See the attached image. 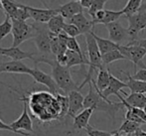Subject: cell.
Listing matches in <instances>:
<instances>
[{
	"mask_svg": "<svg viewBox=\"0 0 146 136\" xmlns=\"http://www.w3.org/2000/svg\"><path fill=\"white\" fill-rule=\"evenodd\" d=\"M39 63H45L51 66L53 79L55 80L57 86H59V88L64 94H68L71 92H74V90H80L78 84L74 82L73 78H72L70 68L59 64L56 60V57L42 58L40 56H36L34 61L35 66H37V64Z\"/></svg>",
	"mask_w": 146,
	"mask_h": 136,
	"instance_id": "obj_1",
	"label": "cell"
},
{
	"mask_svg": "<svg viewBox=\"0 0 146 136\" xmlns=\"http://www.w3.org/2000/svg\"><path fill=\"white\" fill-rule=\"evenodd\" d=\"M90 90L88 94L85 96L84 100V106L85 108H94L96 111H104L110 115L111 118L115 117V114L120 109L125 107L122 102H112L110 100H104L100 94L94 88L92 82H90L88 84Z\"/></svg>",
	"mask_w": 146,
	"mask_h": 136,
	"instance_id": "obj_2",
	"label": "cell"
},
{
	"mask_svg": "<svg viewBox=\"0 0 146 136\" xmlns=\"http://www.w3.org/2000/svg\"><path fill=\"white\" fill-rule=\"evenodd\" d=\"M86 42H87V49H88V66H90V69H88L87 75H86V79L84 81L83 84L79 86V90L84 88L86 84H90L92 80V75L96 71L100 70L102 68H104L106 66L102 63V54L100 52V49L96 44V39L94 38L92 32L86 34Z\"/></svg>",
	"mask_w": 146,
	"mask_h": 136,
	"instance_id": "obj_3",
	"label": "cell"
},
{
	"mask_svg": "<svg viewBox=\"0 0 146 136\" xmlns=\"http://www.w3.org/2000/svg\"><path fill=\"white\" fill-rule=\"evenodd\" d=\"M35 29V36L33 38L35 45L40 53L42 58H53L55 57L51 49V32L49 31L48 26L42 23H33Z\"/></svg>",
	"mask_w": 146,
	"mask_h": 136,
	"instance_id": "obj_4",
	"label": "cell"
},
{
	"mask_svg": "<svg viewBox=\"0 0 146 136\" xmlns=\"http://www.w3.org/2000/svg\"><path fill=\"white\" fill-rule=\"evenodd\" d=\"M12 20V36H13V43L11 47H19L25 41L33 39L35 36V29L32 24H28L27 22Z\"/></svg>",
	"mask_w": 146,
	"mask_h": 136,
	"instance_id": "obj_5",
	"label": "cell"
},
{
	"mask_svg": "<svg viewBox=\"0 0 146 136\" xmlns=\"http://www.w3.org/2000/svg\"><path fill=\"white\" fill-rule=\"evenodd\" d=\"M119 52L121 53L126 60H129L134 65V69L136 70V67H140L141 69H146L144 64L142 63L143 58L146 55V51L141 47L137 45H120L119 46Z\"/></svg>",
	"mask_w": 146,
	"mask_h": 136,
	"instance_id": "obj_6",
	"label": "cell"
},
{
	"mask_svg": "<svg viewBox=\"0 0 146 136\" xmlns=\"http://www.w3.org/2000/svg\"><path fill=\"white\" fill-rule=\"evenodd\" d=\"M110 40L117 45H127L131 42L127 28H124L118 21L106 24Z\"/></svg>",
	"mask_w": 146,
	"mask_h": 136,
	"instance_id": "obj_7",
	"label": "cell"
},
{
	"mask_svg": "<svg viewBox=\"0 0 146 136\" xmlns=\"http://www.w3.org/2000/svg\"><path fill=\"white\" fill-rule=\"evenodd\" d=\"M126 18L128 21L127 30L129 33V37L131 42H134L137 40L139 32L146 29V12L138 11L133 15L127 16Z\"/></svg>",
	"mask_w": 146,
	"mask_h": 136,
	"instance_id": "obj_8",
	"label": "cell"
},
{
	"mask_svg": "<svg viewBox=\"0 0 146 136\" xmlns=\"http://www.w3.org/2000/svg\"><path fill=\"white\" fill-rule=\"evenodd\" d=\"M30 76L34 79V81L36 82L47 86V88H49V90H50L53 94H56L57 96V94H61L62 90H60L59 86H57L56 82H55V80L53 79L52 76L48 75V74L41 71L37 66H35V67L32 69Z\"/></svg>",
	"mask_w": 146,
	"mask_h": 136,
	"instance_id": "obj_9",
	"label": "cell"
},
{
	"mask_svg": "<svg viewBox=\"0 0 146 136\" xmlns=\"http://www.w3.org/2000/svg\"><path fill=\"white\" fill-rule=\"evenodd\" d=\"M42 3L46 6L45 9H40V8H35L32 6H27L28 10H29L30 16L36 23H42L46 24L52 19L54 16L58 15V12L56 9L48 7V5L46 4V2H44L43 0H41Z\"/></svg>",
	"mask_w": 146,
	"mask_h": 136,
	"instance_id": "obj_10",
	"label": "cell"
},
{
	"mask_svg": "<svg viewBox=\"0 0 146 136\" xmlns=\"http://www.w3.org/2000/svg\"><path fill=\"white\" fill-rule=\"evenodd\" d=\"M24 103V108H23V112L21 113L18 119H16L15 121L10 123V126L14 129L15 131H23V132H26L27 131L28 133H33L34 130H33V122L32 119H31L29 113H28V105H27V102L26 100H23Z\"/></svg>",
	"mask_w": 146,
	"mask_h": 136,
	"instance_id": "obj_11",
	"label": "cell"
},
{
	"mask_svg": "<svg viewBox=\"0 0 146 136\" xmlns=\"http://www.w3.org/2000/svg\"><path fill=\"white\" fill-rule=\"evenodd\" d=\"M68 98H69V112L68 115L74 117L79 114L81 111L85 109L84 106V98L83 94L80 92V90H74L68 94Z\"/></svg>",
	"mask_w": 146,
	"mask_h": 136,
	"instance_id": "obj_12",
	"label": "cell"
},
{
	"mask_svg": "<svg viewBox=\"0 0 146 136\" xmlns=\"http://www.w3.org/2000/svg\"><path fill=\"white\" fill-rule=\"evenodd\" d=\"M85 8L82 6L81 2L79 1H70L65 4L60 5L58 8H56L58 14L63 16L65 19H72L74 16L78 15L80 13H84Z\"/></svg>",
	"mask_w": 146,
	"mask_h": 136,
	"instance_id": "obj_13",
	"label": "cell"
},
{
	"mask_svg": "<svg viewBox=\"0 0 146 136\" xmlns=\"http://www.w3.org/2000/svg\"><path fill=\"white\" fill-rule=\"evenodd\" d=\"M0 56L8 57L12 59V61H22L25 59H30L34 62L36 58V55L34 53L23 51L19 47H9V48L0 47Z\"/></svg>",
	"mask_w": 146,
	"mask_h": 136,
	"instance_id": "obj_14",
	"label": "cell"
},
{
	"mask_svg": "<svg viewBox=\"0 0 146 136\" xmlns=\"http://www.w3.org/2000/svg\"><path fill=\"white\" fill-rule=\"evenodd\" d=\"M32 69L22 63V61H10V62H2L0 63V74L8 73V74H25L30 75Z\"/></svg>",
	"mask_w": 146,
	"mask_h": 136,
	"instance_id": "obj_15",
	"label": "cell"
},
{
	"mask_svg": "<svg viewBox=\"0 0 146 136\" xmlns=\"http://www.w3.org/2000/svg\"><path fill=\"white\" fill-rule=\"evenodd\" d=\"M69 23L75 25L80 30L81 34L84 35L90 33L94 28V24L92 20H88L84 13H80L78 15L74 16L72 19L69 20Z\"/></svg>",
	"mask_w": 146,
	"mask_h": 136,
	"instance_id": "obj_16",
	"label": "cell"
},
{
	"mask_svg": "<svg viewBox=\"0 0 146 136\" xmlns=\"http://www.w3.org/2000/svg\"><path fill=\"white\" fill-rule=\"evenodd\" d=\"M124 88H127V84L120 80H118L117 78L114 77L113 75L110 74V84L106 88V90H104V92L100 94V96L104 98V100H108L110 96H113V94H119V92H122V90Z\"/></svg>",
	"mask_w": 146,
	"mask_h": 136,
	"instance_id": "obj_17",
	"label": "cell"
},
{
	"mask_svg": "<svg viewBox=\"0 0 146 136\" xmlns=\"http://www.w3.org/2000/svg\"><path fill=\"white\" fill-rule=\"evenodd\" d=\"M110 72L108 71V69H106V67L102 69L98 70V77H96V81H94V79L92 80V82L94 84V88L98 90L100 94H102L104 90H106V88L110 84Z\"/></svg>",
	"mask_w": 146,
	"mask_h": 136,
	"instance_id": "obj_18",
	"label": "cell"
},
{
	"mask_svg": "<svg viewBox=\"0 0 146 136\" xmlns=\"http://www.w3.org/2000/svg\"><path fill=\"white\" fill-rule=\"evenodd\" d=\"M94 111V108H85L83 111L79 113L78 115H76L74 117V124L73 127L74 129H87L90 125H88V121L92 116V112Z\"/></svg>",
	"mask_w": 146,
	"mask_h": 136,
	"instance_id": "obj_19",
	"label": "cell"
},
{
	"mask_svg": "<svg viewBox=\"0 0 146 136\" xmlns=\"http://www.w3.org/2000/svg\"><path fill=\"white\" fill-rule=\"evenodd\" d=\"M92 34L94 36V38L96 39V44L98 46V49H100V52L102 55H104L108 52H111L113 50H118L119 46L120 45H117L115 43H113L112 41H110V39H104L98 37L94 31H92Z\"/></svg>",
	"mask_w": 146,
	"mask_h": 136,
	"instance_id": "obj_20",
	"label": "cell"
},
{
	"mask_svg": "<svg viewBox=\"0 0 146 136\" xmlns=\"http://www.w3.org/2000/svg\"><path fill=\"white\" fill-rule=\"evenodd\" d=\"M121 73H123L127 77V88L131 90L132 94H146V82L138 81V80H135L132 78V76H130L126 72L120 71Z\"/></svg>",
	"mask_w": 146,
	"mask_h": 136,
	"instance_id": "obj_21",
	"label": "cell"
},
{
	"mask_svg": "<svg viewBox=\"0 0 146 136\" xmlns=\"http://www.w3.org/2000/svg\"><path fill=\"white\" fill-rule=\"evenodd\" d=\"M66 56H67V67L72 68L75 66H84L88 65V60H87L86 57L79 55L78 53L74 52V51L68 50L66 52Z\"/></svg>",
	"mask_w": 146,
	"mask_h": 136,
	"instance_id": "obj_22",
	"label": "cell"
},
{
	"mask_svg": "<svg viewBox=\"0 0 146 136\" xmlns=\"http://www.w3.org/2000/svg\"><path fill=\"white\" fill-rule=\"evenodd\" d=\"M124 102L126 104L132 107L142 108L144 109L146 106V96L142 94H127L124 98Z\"/></svg>",
	"mask_w": 146,
	"mask_h": 136,
	"instance_id": "obj_23",
	"label": "cell"
},
{
	"mask_svg": "<svg viewBox=\"0 0 146 136\" xmlns=\"http://www.w3.org/2000/svg\"><path fill=\"white\" fill-rule=\"evenodd\" d=\"M65 18L62 15H58L54 16L50 21L47 23V26H48V29L53 35L55 36H58V35L61 34L63 32V28L64 25H65Z\"/></svg>",
	"mask_w": 146,
	"mask_h": 136,
	"instance_id": "obj_24",
	"label": "cell"
},
{
	"mask_svg": "<svg viewBox=\"0 0 146 136\" xmlns=\"http://www.w3.org/2000/svg\"><path fill=\"white\" fill-rule=\"evenodd\" d=\"M21 5L22 4L16 0H2L1 1V8L3 9L5 16H8L11 19Z\"/></svg>",
	"mask_w": 146,
	"mask_h": 136,
	"instance_id": "obj_25",
	"label": "cell"
},
{
	"mask_svg": "<svg viewBox=\"0 0 146 136\" xmlns=\"http://www.w3.org/2000/svg\"><path fill=\"white\" fill-rule=\"evenodd\" d=\"M122 15H124L122 10L114 11V10L104 9V17L102 21H100L98 24H104V25H106V24L113 23V22H116Z\"/></svg>",
	"mask_w": 146,
	"mask_h": 136,
	"instance_id": "obj_26",
	"label": "cell"
},
{
	"mask_svg": "<svg viewBox=\"0 0 146 136\" xmlns=\"http://www.w3.org/2000/svg\"><path fill=\"white\" fill-rule=\"evenodd\" d=\"M141 5H142V0H128L122 11L126 17L131 16L139 11Z\"/></svg>",
	"mask_w": 146,
	"mask_h": 136,
	"instance_id": "obj_27",
	"label": "cell"
},
{
	"mask_svg": "<svg viewBox=\"0 0 146 136\" xmlns=\"http://www.w3.org/2000/svg\"><path fill=\"white\" fill-rule=\"evenodd\" d=\"M140 124L136 122H133V121L130 120H125L124 122L122 123L120 127L116 130V132L118 133H124V134H132V133H135L139 128H140Z\"/></svg>",
	"mask_w": 146,
	"mask_h": 136,
	"instance_id": "obj_28",
	"label": "cell"
},
{
	"mask_svg": "<svg viewBox=\"0 0 146 136\" xmlns=\"http://www.w3.org/2000/svg\"><path fill=\"white\" fill-rule=\"evenodd\" d=\"M102 59L104 65L106 66L115 61H119V60H126V58L119 52V50H113L111 52H108L104 55H102Z\"/></svg>",
	"mask_w": 146,
	"mask_h": 136,
	"instance_id": "obj_29",
	"label": "cell"
},
{
	"mask_svg": "<svg viewBox=\"0 0 146 136\" xmlns=\"http://www.w3.org/2000/svg\"><path fill=\"white\" fill-rule=\"evenodd\" d=\"M12 27H13V24H12L11 18L6 16L5 20L0 24V42L10 33H12Z\"/></svg>",
	"mask_w": 146,
	"mask_h": 136,
	"instance_id": "obj_30",
	"label": "cell"
},
{
	"mask_svg": "<svg viewBox=\"0 0 146 136\" xmlns=\"http://www.w3.org/2000/svg\"><path fill=\"white\" fill-rule=\"evenodd\" d=\"M57 98V102L60 105V109H61V112H60V116L64 117L66 115H68V112H69V98H68V96H63V94H59L56 96Z\"/></svg>",
	"mask_w": 146,
	"mask_h": 136,
	"instance_id": "obj_31",
	"label": "cell"
},
{
	"mask_svg": "<svg viewBox=\"0 0 146 136\" xmlns=\"http://www.w3.org/2000/svg\"><path fill=\"white\" fill-rule=\"evenodd\" d=\"M108 1V0H94V1L92 2V6L88 9V15L92 17V20L94 19L96 12L104 9V5H106V3Z\"/></svg>",
	"mask_w": 146,
	"mask_h": 136,
	"instance_id": "obj_32",
	"label": "cell"
},
{
	"mask_svg": "<svg viewBox=\"0 0 146 136\" xmlns=\"http://www.w3.org/2000/svg\"><path fill=\"white\" fill-rule=\"evenodd\" d=\"M30 18H31V16H30V13H29V10H28V8H27V5L22 4V5L18 8V10L16 11L15 15L13 16L12 19L18 20V21L26 22V20L30 19Z\"/></svg>",
	"mask_w": 146,
	"mask_h": 136,
	"instance_id": "obj_33",
	"label": "cell"
},
{
	"mask_svg": "<svg viewBox=\"0 0 146 136\" xmlns=\"http://www.w3.org/2000/svg\"><path fill=\"white\" fill-rule=\"evenodd\" d=\"M67 48H68V50L74 51V52L78 53L79 55L85 57V55H84L83 51H82L81 47H80L79 43H78V41H77V39H76V38H71V37H69V38H68V40H67Z\"/></svg>",
	"mask_w": 146,
	"mask_h": 136,
	"instance_id": "obj_34",
	"label": "cell"
},
{
	"mask_svg": "<svg viewBox=\"0 0 146 136\" xmlns=\"http://www.w3.org/2000/svg\"><path fill=\"white\" fill-rule=\"evenodd\" d=\"M63 32L65 34H67L69 37H71V38H76L79 35H81V32H80L79 29L71 23H65L63 28Z\"/></svg>",
	"mask_w": 146,
	"mask_h": 136,
	"instance_id": "obj_35",
	"label": "cell"
},
{
	"mask_svg": "<svg viewBox=\"0 0 146 136\" xmlns=\"http://www.w3.org/2000/svg\"><path fill=\"white\" fill-rule=\"evenodd\" d=\"M87 133L88 136H112L113 133L112 132H108V131H102V130H98V129H94L92 126H88L87 129Z\"/></svg>",
	"mask_w": 146,
	"mask_h": 136,
	"instance_id": "obj_36",
	"label": "cell"
},
{
	"mask_svg": "<svg viewBox=\"0 0 146 136\" xmlns=\"http://www.w3.org/2000/svg\"><path fill=\"white\" fill-rule=\"evenodd\" d=\"M125 120H130V121H133V122H136L138 124H145V122L138 116L136 115L132 110L130 109H127L126 113H125Z\"/></svg>",
	"mask_w": 146,
	"mask_h": 136,
	"instance_id": "obj_37",
	"label": "cell"
},
{
	"mask_svg": "<svg viewBox=\"0 0 146 136\" xmlns=\"http://www.w3.org/2000/svg\"><path fill=\"white\" fill-rule=\"evenodd\" d=\"M0 130H5V131H10V132L14 133V134H17V135H22V136H31L30 133H27V132H23V131H15L9 124H6L4 123L3 121L0 119Z\"/></svg>",
	"mask_w": 146,
	"mask_h": 136,
	"instance_id": "obj_38",
	"label": "cell"
},
{
	"mask_svg": "<svg viewBox=\"0 0 146 136\" xmlns=\"http://www.w3.org/2000/svg\"><path fill=\"white\" fill-rule=\"evenodd\" d=\"M133 79L138 80V81L146 82V69H140L139 71L135 72V74L132 76Z\"/></svg>",
	"mask_w": 146,
	"mask_h": 136,
	"instance_id": "obj_39",
	"label": "cell"
},
{
	"mask_svg": "<svg viewBox=\"0 0 146 136\" xmlns=\"http://www.w3.org/2000/svg\"><path fill=\"white\" fill-rule=\"evenodd\" d=\"M128 44L137 45V46L141 47V48H143L146 51V38L145 39H141V40H136V41H134V42H130V43H128ZM128 44H127V45H128Z\"/></svg>",
	"mask_w": 146,
	"mask_h": 136,
	"instance_id": "obj_40",
	"label": "cell"
},
{
	"mask_svg": "<svg viewBox=\"0 0 146 136\" xmlns=\"http://www.w3.org/2000/svg\"><path fill=\"white\" fill-rule=\"evenodd\" d=\"M94 0H81V4H82V6H83L84 8H87V9H88V8L92 6V2H94Z\"/></svg>",
	"mask_w": 146,
	"mask_h": 136,
	"instance_id": "obj_41",
	"label": "cell"
},
{
	"mask_svg": "<svg viewBox=\"0 0 146 136\" xmlns=\"http://www.w3.org/2000/svg\"><path fill=\"white\" fill-rule=\"evenodd\" d=\"M134 136H146V132H144L142 129L139 128L138 130L134 133Z\"/></svg>",
	"mask_w": 146,
	"mask_h": 136,
	"instance_id": "obj_42",
	"label": "cell"
},
{
	"mask_svg": "<svg viewBox=\"0 0 146 136\" xmlns=\"http://www.w3.org/2000/svg\"><path fill=\"white\" fill-rule=\"evenodd\" d=\"M0 84H2V86H6V88H9L10 90H14V92H17V90H15V88H13L12 86H8V84H4V82H0Z\"/></svg>",
	"mask_w": 146,
	"mask_h": 136,
	"instance_id": "obj_43",
	"label": "cell"
},
{
	"mask_svg": "<svg viewBox=\"0 0 146 136\" xmlns=\"http://www.w3.org/2000/svg\"><path fill=\"white\" fill-rule=\"evenodd\" d=\"M112 133H113V134H112V136H120V134H119L118 132H116V131H113Z\"/></svg>",
	"mask_w": 146,
	"mask_h": 136,
	"instance_id": "obj_44",
	"label": "cell"
},
{
	"mask_svg": "<svg viewBox=\"0 0 146 136\" xmlns=\"http://www.w3.org/2000/svg\"><path fill=\"white\" fill-rule=\"evenodd\" d=\"M72 1H79V2H80L81 0H72Z\"/></svg>",
	"mask_w": 146,
	"mask_h": 136,
	"instance_id": "obj_45",
	"label": "cell"
},
{
	"mask_svg": "<svg viewBox=\"0 0 146 136\" xmlns=\"http://www.w3.org/2000/svg\"><path fill=\"white\" fill-rule=\"evenodd\" d=\"M0 8H1V2H0Z\"/></svg>",
	"mask_w": 146,
	"mask_h": 136,
	"instance_id": "obj_46",
	"label": "cell"
},
{
	"mask_svg": "<svg viewBox=\"0 0 146 136\" xmlns=\"http://www.w3.org/2000/svg\"><path fill=\"white\" fill-rule=\"evenodd\" d=\"M1 1H2V0H0V2H1Z\"/></svg>",
	"mask_w": 146,
	"mask_h": 136,
	"instance_id": "obj_47",
	"label": "cell"
}]
</instances>
